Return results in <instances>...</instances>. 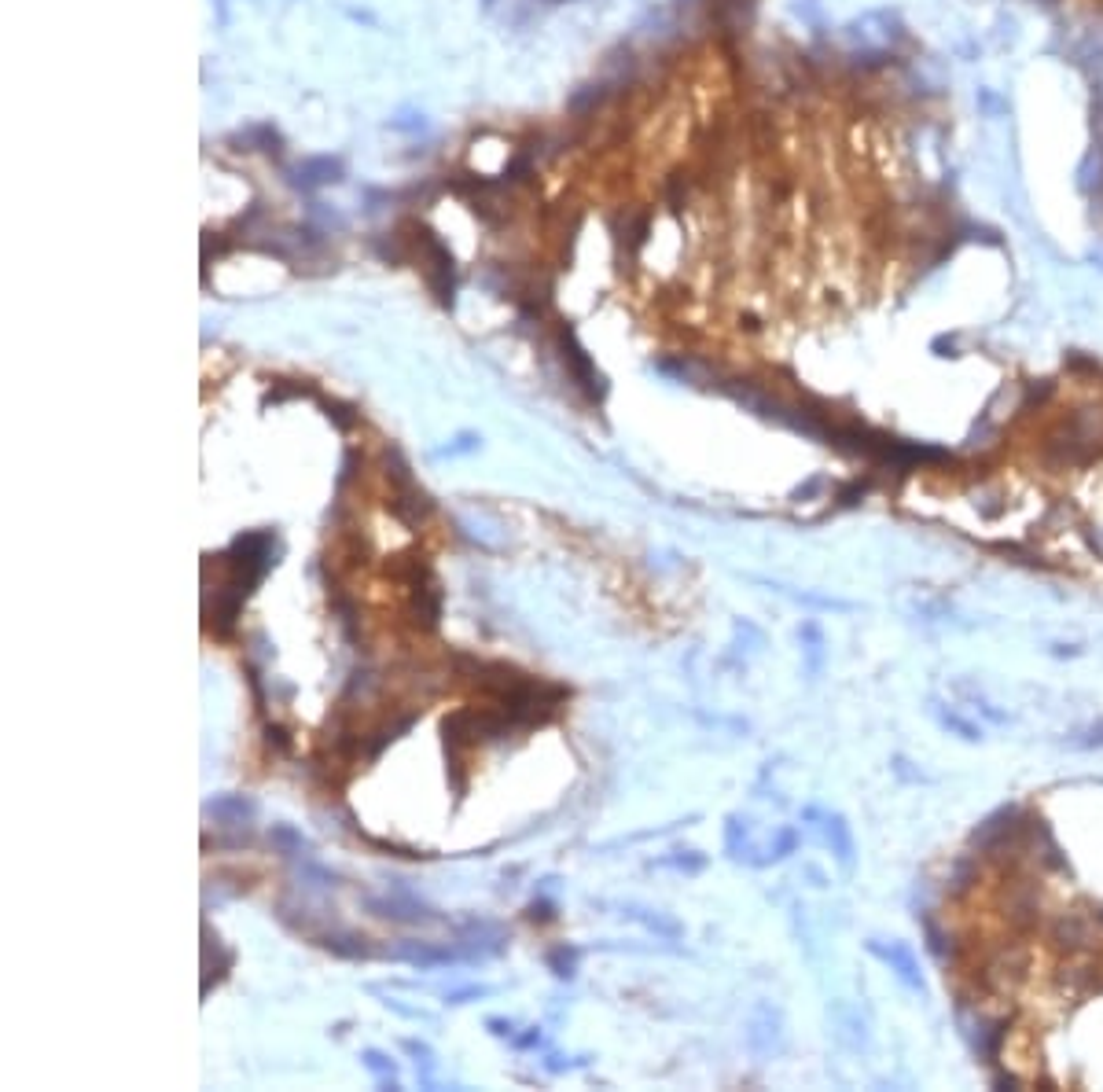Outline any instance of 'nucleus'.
<instances>
[{"label": "nucleus", "instance_id": "obj_1", "mask_svg": "<svg viewBox=\"0 0 1103 1092\" xmlns=\"http://www.w3.org/2000/svg\"><path fill=\"white\" fill-rule=\"evenodd\" d=\"M747 1048L758 1060H769L784 1048V1016H780L776 1004H755V1012L747 1019Z\"/></svg>", "mask_w": 1103, "mask_h": 1092}, {"label": "nucleus", "instance_id": "obj_2", "mask_svg": "<svg viewBox=\"0 0 1103 1092\" xmlns=\"http://www.w3.org/2000/svg\"><path fill=\"white\" fill-rule=\"evenodd\" d=\"M864 949L876 956V960H883L887 968L894 971V978L901 982V986L908 989V993H927V982H923V971H920V960H916V953L908 949L905 941H883V938H872L864 941Z\"/></svg>", "mask_w": 1103, "mask_h": 1092}, {"label": "nucleus", "instance_id": "obj_3", "mask_svg": "<svg viewBox=\"0 0 1103 1092\" xmlns=\"http://www.w3.org/2000/svg\"><path fill=\"white\" fill-rule=\"evenodd\" d=\"M802 817H805V820H809V817L820 820V832H824V842L832 846L835 861L847 868V872H853V835H850L847 820L839 817V813H824V809H813V805H809V809H805Z\"/></svg>", "mask_w": 1103, "mask_h": 1092}, {"label": "nucleus", "instance_id": "obj_4", "mask_svg": "<svg viewBox=\"0 0 1103 1092\" xmlns=\"http://www.w3.org/2000/svg\"><path fill=\"white\" fill-rule=\"evenodd\" d=\"M408 611H412V622L420 625V629H435L438 625V614H441V592L438 585H435V577H431V570H427L424 577H416L412 585H408Z\"/></svg>", "mask_w": 1103, "mask_h": 1092}, {"label": "nucleus", "instance_id": "obj_5", "mask_svg": "<svg viewBox=\"0 0 1103 1092\" xmlns=\"http://www.w3.org/2000/svg\"><path fill=\"white\" fill-rule=\"evenodd\" d=\"M288 181L295 184V188H302V192H317V188H328V184L343 181V162H339V159H328V155L305 159V162H299V166L291 169Z\"/></svg>", "mask_w": 1103, "mask_h": 1092}, {"label": "nucleus", "instance_id": "obj_6", "mask_svg": "<svg viewBox=\"0 0 1103 1092\" xmlns=\"http://www.w3.org/2000/svg\"><path fill=\"white\" fill-rule=\"evenodd\" d=\"M560 346H563V364L571 368V376L577 380V387H585V390H589V397H604V380H600V372L592 368L589 353L577 346L574 332H563L560 335Z\"/></svg>", "mask_w": 1103, "mask_h": 1092}, {"label": "nucleus", "instance_id": "obj_7", "mask_svg": "<svg viewBox=\"0 0 1103 1092\" xmlns=\"http://www.w3.org/2000/svg\"><path fill=\"white\" fill-rule=\"evenodd\" d=\"M832 1019H835V1037L850 1048V1052H864L868 1048V1023H864L861 1008L853 1004H832Z\"/></svg>", "mask_w": 1103, "mask_h": 1092}, {"label": "nucleus", "instance_id": "obj_8", "mask_svg": "<svg viewBox=\"0 0 1103 1092\" xmlns=\"http://www.w3.org/2000/svg\"><path fill=\"white\" fill-rule=\"evenodd\" d=\"M1052 941H1056L1059 949H1067L1071 956L1078 953H1088L1092 949V927H1088L1085 916H1059L1056 924H1052Z\"/></svg>", "mask_w": 1103, "mask_h": 1092}, {"label": "nucleus", "instance_id": "obj_9", "mask_svg": "<svg viewBox=\"0 0 1103 1092\" xmlns=\"http://www.w3.org/2000/svg\"><path fill=\"white\" fill-rule=\"evenodd\" d=\"M368 909L376 912V916H383V920H393V924H431L435 916L420 905V901H412L408 894H401V901H391V897H368Z\"/></svg>", "mask_w": 1103, "mask_h": 1092}, {"label": "nucleus", "instance_id": "obj_10", "mask_svg": "<svg viewBox=\"0 0 1103 1092\" xmlns=\"http://www.w3.org/2000/svg\"><path fill=\"white\" fill-rule=\"evenodd\" d=\"M207 813H210L213 820L228 824V828H240V824H247V820L254 817L257 805L251 802V798H243V795H221V798L207 802Z\"/></svg>", "mask_w": 1103, "mask_h": 1092}, {"label": "nucleus", "instance_id": "obj_11", "mask_svg": "<svg viewBox=\"0 0 1103 1092\" xmlns=\"http://www.w3.org/2000/svg\"><path fill=\"white\" fill-rule=\"evenodd\" d=\"M391 956L393 960H408V964H416V968H438V964H453V960H460V953H453V949H435V945H424V941L397 945Z\"/></svg>", "mask_w": 1103, "mask_h": 1092}, {"label": "nucleus", "instance_id": "obj_12", "mask_svg": "<svg viewBox=\"0 0 1103 1092\" xmlns=\"http://www.w3.org/2000/svg\"><path fill=\"white\" fill-rule=\"evenodd\" d=\"M621 916H629V920H636L640 927H648L655 938L673 941V938H680V934H684V927H680L677 920H666V916H659V912H651V909H636V905H625V909H621Z\"/></svg>", "mask_w": 1103, "mask_h": 1092}, {"label": "nucleus", "instance_id": "obj_13", "mask_svg": "<svg viewBox=\"0 0 1103 1092\" xmlns=\"http://www.w3.org/2000/svg\"><path fill=\"white\" fill-rule=\"evenodd\" d=\"M799 637L805 640V673L816 677L820 666H824V633H820V625L816 622H802Z\"/></svg>", "mask_w": 1103, "mask_h": 1092}, {"label": "nucleus", "instance_id": "obj_14", "mask_svg": "<svg viewBox=\"0 0 1103 1092\" xmlns=\"http://www.w3.org/2000/svg\"><path fill=\"white\" fill-rule=\"evenodd\" d=\"M935 717L942 728H949V732H956L960 740H968V744H975V740H983V728L975 725V721H968V717H960V713L952 710V706H942V703H935Z\"/></svg>", "mask_w": 1103, "mask_h": 1092}, {"label": "nucleus", "instance_id": "obj_15", "mask_svg": "<svg viewBox=\"0 0 1103 1092\" xmlns=\"http://www.w3.org/2000/svg\"><path fill=\"white\" fill-rule=\"evenodd\" d=\"M725 846H728V853H732L736 861H751V853H755V846H751V832H747V820L728 817V824H725Z\"/></svg>", "mask_w": 1103, "mask_h": 1092}, {"label": "nucleus", "instance_id": "obj_16", "mask_svg": "<svg viewBox=\"0 0 1103 1092\" xmlns=\"http://www.w3.org/2000/svg\"><path fill=\"white\" fill-rule=\"evenodd\" d=\"M240 144H247V152H280V133L272 129V125H251V129H243Z\"/></svg>", "mask_w": 1103, "mask_h": 1092}, {"label": "nucleus", "instance_id": "obj_17", "mask_svg": "<svg viewBox=\"0 0 1103 1092\" xmlns=\"http://www.w3.org/2000/svg\"><path fill=\"white\" fill-rule=\"evenodd\" d=\"M361 1060H364V1067H368V1070H372V1074L379 1077V1085H383V1089H397V1067H393V1063L387 1060L383 1052H376V1048H368V1052H364Z\"/></svg>", "mask_w": 1103, "mask_h": 1092}, {"label": "nucleus", "instance_id": "obj_18", "mask_svg": "<svg viewBox=\"0 0 1103 1092\" xmlns=\"http://www.w3.org/2000/svg\"><path fill=\"white\" fill-rule=\"evenodd\" d=\"M795 849H799V832H795V828H784V832L776 835V842L769 846V853H765V857H758L755 868L776 865V861H784L787 853H795Z\"/></svg>", "mask_w": 1103, "mask_h": 1092}, {"label": "nucleus", "instance_id": "obj_19", "mask_svg": "<svg viewBox=\"0 0 1103 1092\" xmlns=\"http://www.w3.org/2000/svg\"><path fill=\"white\" fill-rule=\"evenodd\" d=\"M776 592H784V596H791V600H799V604L805 607H820V611H853V604H847V600H835V596H813V592H795L787 589V585H772Z\"/></svg>", "mask_w": 1103, "mask_h": 1092}, {"label": "nucleus", "instance_id": "obj_20", "mask_svg": "<svg viewBox=\"0 0 1103 1092\" xmlns=\"http://www.w3.org/2000/svg\"><path fill=\"white\" fill-rule=\"evenodd\" d=\"M269 839H272V842H276V846H280V849H284L288 857H299V853H305V849H309V842H305V839H302V832H295L291 824H276V828H272V832H269Z\"/></svg>", "mask_w": 1103, "mask_h": 1092}, {"label": "nucleus", "instance_id": "obj_21", "mask_svg": "<svg viewBox=\"0 0 1103 1092\" xmlns=\"http://www.w3.org/2000/svg\"><path fill=\"white\" fill-rule=\"evenodd\" d=\"M659 868H677V872H684V876H696V872L707 868V857L696 853V849H677L673 857H663Z\"/></svg>", "mask_w": 1103, "mask_h": 1092}, {"label": "nucleus", "instance_id": "obj_22", "mask_svg": "<svg viewBox=\"0 0 1103 1092\" xmlns=\"http://www.w3.org/2000/svg\"><path fill=\"white\" fill-rule=\"evenodd\" d=\"M324 945H328L332 953H339V956H368V945H364V938H353V934H343V938H339V934H328V938H324Z\"/></svg>", "mask_w": 1103, "mask_h": 1092}, {"label": "nucleus", "instance_id": "obj_23", "mask_svg": "<svg viewBox=\"0 0 1103 1092\" xmlns=\"http://www.w3.org/2000/svg\"><path fill=\"white\" fill-rule=\"evenodd\" d=\"M574 964H577V949L560 945L556 953H548V968L556 971V978H574Z\"/></svg>", "mask_w": 1103, "mask_h": 1092}, {"label": "nucleus", "instance_id": "obj_24", "mask_svg": "<svg viewBox=\"0 0 1103 1092\" xmlns=\"http://www.w3.org/2000/svg\"><path fill=\"white\" fill-rule=\"evenodd\" d=\"M405 1052H412L416 1056V1067H424V1081L431 1085V1070H435V1052L427 1045H420V1041H405Z\"/></svg>", "mask_w": 1103, "mask_h": 1092}, {"label": "nucleus", "instance_id": "obj_25", "mask_svg": "<svg viewBox=\"0 0 1103 1092\" xmlns=\"http://www.w3.org/2000/svg\"><path fill=\"white\" fill-rule=\"evenodd\" d=\"M479 434H460V438L453 441V445H445V449H438L435 456H464V453H475L479 449Z\"/></svg>", "mask_w": 1103, "mask_h": 1092}, {"label": "nucleus", "instance_id": "obj_26", "mask_svg": "<svg viewBox=\"0 0 1103 1092\" xmlns=\"http://www.w3.org/2000/svg\"><path fill=\"white\" fill-rule=\"evenodd\" d=\"M324 409H328V416H332L335 424H339V431H349L353 427V416H346V405H339V401H324Z\"/></svg>", "mask_w": 1103, "mask_h": 1092}, {"label": "nucleus", "instance_id": "obj_27", "mask_svg": "<svg viewBox=\"0 0 1103 1092\" xmlns=\"http://www.w3.org/2000/svg\"><path fill=\"white\" fill-rule=\"evenodd\" d=\"M529 920H537V924H548V920H556V905L552 901H533L527 909Z\"/></svg>", "mask_w": 1103, "mask_h": 1092}, {"label": "nucleus", "instance_id": "obj_28", "mask_svg": "<svg viewBox=\"0 0 1103 1092\" xmlns=\"http://www.w3.org/2000/svg\"><path fill=\"white\" fill-rule=\"evenodd\" d=\"M391 125L393 129H401V133H420L427 121H424V114H401V118H393Z\"/></svg>", "mask_w": 1103, "mask_h": 1092}, {"label": "nucleus", "instance_id": "obj_29", "mask_svg": "<svg viewBox=\"0 0 1103 1092\" xmlns=\"http://www.w3.org/2000/svg\"><path fill=\"white\" fill-rule=\"evenodd\" d=\"M485 993H489V989H485V986H464V989H453V993H449V1004H468V1001H475V997H485Z\"/></svg>", "mask_w": 1103, "mask_h": 1092}, {"label": "nucleus", "instance_id": "obj_30", "mask_svg": "<svg viewBox=\"0 0 1103 1092\" xmlns=\"http://www.w3.org/2000/svg\"><path fill=\"white\" fill-rule=\"evenodd\" d=\"M485 1026H489V1030L497 1033V1037H512V1030H515V1023H512V1019H508V1023H504V1019H489Z\"/></svg>", "mask_w": 1103, "mask_h": 1092}, {"label": "nucleus", "instance_id": "obj_31", "mask_svg": "<svg viewBox=\"0 0 1103 1092\" xmlns=\"http://www.w3.org/2000/svg\"><path fill=\"white\" fill-rule=\"evenodd\" d=\"M269 744H276V747H280V751H288V747H291L288 732H284V728H280V725H269Z\"/></svg>", "mask_w": 1103, "mask_h": 1092}, {"label": "nucleus", "instance_id": "obj_32", "mask_svg": "<svg viewBox=\"0 0 1103 1092\" xmlns=\"http://www.w3.org/2000/svg\"><path fill=\"white\" fill-rule=\"evenodd\" d=\"M1078 744H1081V747H1103V725L1088 728V732H1085V740H1078Z\"/></svg>", "mask_w": 1103, "mask_h": 1092}, {"label": "nucleus", "instance_id": "obj_33", "mask_svg": "<svg viewBox=\"0 0 1103 1092\" xmlns=\"http://www.w3.org/2000/svg\"><path fill=\"white\" fill-rule=\"evenodd\" d=\"M515 1045H519V1048H529V1045H541V1033H537V1030H529V1033H527V1037H519V1041H515Z\"/></svg>", "mask_w": 1103, "mask_h": 1092}, {"label": "nucleus", "instance_id": "obj_34", "mask_svg": "<svg viewBox=\"0 0 1103 1092\" xmlns=\"http://www.w3.org/2000/svg\"><path fill=\"white\" fill-rule=\"evenodd\" d=\"M483 4H485V8H493V0H483Z\"/></svg>", "mask_w": 1103, "mask_h": 1092}, {"label": "nucleus", "instance_id": "obj_35", "mask_svg": "<svg viewBox=\"0 0 1103 1092\" xmlns=\"http://www.w3.org/2000/svg\"><path fill=\"white\" fill-rule=\"evenodd\" d=\"M548 4H560V0H548Z\"/></svg>", "mask_w": 1103, "mask_h": 1092}]
</instances>
